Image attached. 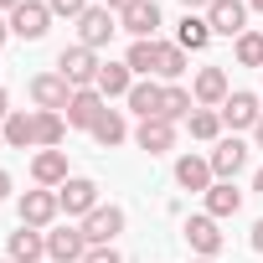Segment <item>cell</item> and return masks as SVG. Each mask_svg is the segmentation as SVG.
<instances>
[{
  "label": "cell",
  "mask_w": 263,
  "mask_h": 263,
  "mask_svg": "<svg viewBox=\"0 0 263 263\" xmlns=\"http://www.w3.org/2000/svg\"><path fill=\"white\" fill-rule=\"evenodd\" d=\"M248 11H258V16H263V0H248Z\"/></svg>",
  "instance_id": "cell-42"
},
{
  "label": "cell",
  "mask_w": 263,
  "mask_h": 263,
  "mask_svg": "<svg viewBox=\"0 0 263 263\" xmlns=\"http://www.w3.org/2000/svg\"><path fill=\"white\" fill-rule=\"evenodd\" d=\"M237 62L242 67H263V31H242L237 36Z\"/></svg>",
  "instance_id": "cell-31"
},
{
  "label": "cell",
  "mask_w": 263,
  "mask_h": 263,
  "mask_svg": "<svg viewBox=\"0 0 263 263\" xmlns=\"http://www.w3.org/2000/svg\"><path fill=\"white\" fill-rule=\"evenodd\" d=\"M11 263H42L47 258V232H36V227H21V232H11Z\"/></svg>",
  "instance_id": "cell-19"
},
{
  "label": "cell",
  "mask_w": 263,
  "mask_h": 263,
  "mask_svg": "<svg viewBox=\"0 0 263 263\" xmlns=\"http://www.w3.org/2000/svg\"><path fill=\"white\" fill-rule=\"evenodd\" d=\"M253 140H258V150H263V119H258V124H253Z\"/></svg>",
  "instance_id": "cell-39"
},
{
  "label": "cell",
  "mask_w": 263,
  "mask_h": 263,
  "mask_svg": "<svg viewBox=\"0 0 263 263\" xmlns=\"http://www.w3.org/2000/svg\"><path fill=\"white\" fill-rule=\"evenodd\" d=\"M212 181H217V176H212V160H201V155H181V160H176V186H181V191H201V196H206Z\"/></svg>",
  "instance_id": "cell-17"
},
{
  "label": "cell",
  "mask_w": 263,
  "mask_h": 263,
  "mask_svg": "<svg viewBox=\"0 0 263 263\" xmlns=\"http://www.w3.org/2000/svg\"><path fill=\"white\" fill-rule=\"evenodd\" d=\"M253 253H263V217L253 222Z\"/></svg>",
  "instance_id": "cell-35"
},
{
  "label": "cell",
  "mask_w": 263,
  "mask_h": 263,
  "mask_svg": "<svg viewBox=\"0 0 263 263\" xmlns=\"http://www.w3.org/2000/svg\"><path fill=\"white\" fill-rule=\"evenodd\" d=\"M196 263H217V258H196Z\"/></svg>",
  "instance_id": "cell-44"
},
{
  "label": "cell",
  "mask_w": 263,
  "mask_h": 263,
  "mask_svg": "<svg viewBox=\"0 0 263 263\" xmlns=\"http://www.w3.org/2000/svg\"><path fill=\"white\" fill-rule=\"evenodd\" d=\"M217 114H222V124H227V129H253V124L263 119V108H258V93H248V88L227 93V103H222Z\"/></svg>",
  "instance_id": "cell-9"
},
{
  "label": "cell",
  "mask_w": 263,
  "mask_h": 263,
  "mask_svg": "<svg viewBox=\"0 0 263 263\" xmlns=\"http://www.w3.org/2000/svg\"><path fill=\"white\" fill-rule=\"evenodd\" d=\"M237 206H242V191L232 186V181H212V191H206V217H237Z\"/></svg>",
  "instance_id": "cell-24"
},
{
  "label": "cell",
  "mask_w": 263,
  "mask_h": 263,
  "mask_svg": "<svg viewBox=\"0 0 263 263\" xmlns=\"http://www.w3.org/2000/svg\"><path fill=\"white\" fill-rule=\"evenodd\" d=\"M227 72L222 67H201L196 72V83H191V98H196V108H222L227 103Z\"/></svg>",
  "instance_id": "cell-12"
},
{
  "label": "cell",
  "mask_w": 263,
  "mask_h": 263,
  "mask_svg": "<svg viewBox=\"0 0 263 263\" xmlns=\"http://www.w3.org/2000/svg\"><path fill=\"white\" fill-rule=\"evenodd\" d=\"M6 119H11V98H6V88H0V129H6Z\"/></svg>",
  "instance_id": "cell-36"
},
{
  "label": "cell",
  "mask_w": 263,
  "mask_h": 263,
  "mask_svg": "<svg viewBox=\"0 0 263 263\" xmlns=\"http://www.w3.org/2000/svg\"><path fill=\"white\" fill-rule=\"evenodd\" d=\"M57 201H62L67 217H88L93 206H103V201H98V181H88V176H67V181L57 186Z\"/></svg>",
  "instance_id": "cell-5"
},
{
  "label": "cell",
  "mask_w": 263,
  "mask_h": 263,
  "mask_svg": "<svg viewBox=\"0 0 263 263\" xmlns=\"http://www.w3.org/2000/svg\"><path fill=\"white\" fill-rule=\"evenodd\" d=\"M47 11H52V16H67V21H78V16L88 11V0H47Z\"/></svg>",
  "instance_id": "cell-32"
},
{
  "label": "cell",
  "mask_w": 263,
  "mask_h": 263,
  "mask_svg": "<svg viewBox=\"0 0 263 263\" xmlns=\"http://www.w3.org/2000/svg\"><path fill=\"white\" fill-rule=\"evenodd\" d=\"M88 135H93L103 150H114V145H124V140H129V124H124V114H119V108H103V119L88 129Z\"/></svg>",
  "instance_id": "cell-25"
},
{
  "label": "cell",
  "mask_w": 263,
  "mask_h": 263,
  "mask_svg": "<svg viewBox=\"0 0 263 263\" xmlns=\"http://www.w3.org/2000/svg\"><path fill=\"white\" fill-rule=\"evenodd\" d=\"M186 129H191V140H217L222 135V114L217 108H191Z\"/></svg>",
  "instance_id": "cell-28"
},
{
  "label": "cell",
  "mask_w": 263,
  "mask_h": 263,
  "mask_svg": "<svg viewBox=\"0 0 263 263\" xmlns=\"http://www.w3.org/2000/svg\"><path fill=\"white\" fill-rule=\"evenodd\" d=\"M6 36H11V21H0V47H6Z\"/></svg>",
  "instance_id": "cell-40"
},
{
  "label": "cell",
  "mask_w": 263,
  "mask_h": 263,
  "mask_svg": "<svg viewBox=\"0 0 263 263\" xmlns=\"http://www.w3.org/2000/svg\"><path fill=\"white\" fill-rule=\"evenodd\" d=\"M119 26L135 36V42H155V26H160V6L155 0H140V6H129L124 16H119Z\"/></svg>",
  "instance_id": "cell-16"
},
{
  "label": "cell",
  "mask_w": 263,
  "mask_h": 263,
  "mask_svg": "<svg viewBox=\"0 0 263 263\" xmlns=\"http://www.w3.org/2000/svg\"><path fill=\"white\" fill-rule=\"evenodd\" d=\"M181 6H186V11L196 16V11H206V6H212V0H181Z\"/></svg>",
  "instance_id": "cell-37"
},
{
  "label": "cell",
  "mask_w": 263,
  "mask_h": 263,
  "mask_svg": "<svg viewBox=\"0 0 263 263\" xmlns=\"http://www.w3.org/2000/svg\"><path fill=\"white\" fill-rule=\"evenodd\" d=\"M78 227H83L88 248H114V237L124 232V212H119V206H93Z\"/></svg>",
  "instance_id": "cell-3"
},
{
  "label": "cell",
  "mask_w": 263,
  "mask_h": 263,
  "mask_svg": "<svg viewBox=\"0 0 263 263\" xmlns=\"http://www.w3.org/2000/svg\"><path fill=\"white\" fill-rule=\"evenodd\" d=\"M0 263H11V258H0Z\"/></svg>",
  "instance_id": "cell-45"
},
{
  "label": "cell",
  "mask_w": 263,
  "mask_h": 263,
  "mask_svg": "<svg viewBox=\"0 0 263 263\" xmlns=\"http://www.w3.org/2000/svg\"><path fill=\"white\" fill-rule=\"evenodd\" d=\"M47 258H52V263H83V258H88L83 227H57V232H47Z\"/></svg>",
  "instance_id": "cell-10"
},
{
  "label": "cell",
  "mask_w": 263,
  "mask_h": 263,
  "mask_svg": "<svg viewBox=\"0 0 263 263\" xmlns=\"http://www.w3.org/2000/svg\"><path fill=\"white\" fill-rule=\"evenodd\" d=\"M62 135H67V119H62V114L36 108V145H42V150H57V145H62Z\"/></svg>",
  "instance_id": "cell-26"
},
{
  "label": "cell",
  "mask_w": 263,
  "mask_h": 263,
  "mask_svg": "<svg viewBox=\"0 0 263 263\" xmlns=\"http://www.w3.org/2000/svg\"><path fill=\"white\" fill-rule=\"evenodd\" d=\"M57 212H62V201H57V191H47V186H36V191H26L21 196V227H52L57 222Z\"/></svg>",
  "instance_id": "cell-6"
},
{
  "label": "cell",
  "mask_w": 263,
  "mask_h": 263,
  "mask_svg": "<svg viewBox=\"0 0 263 263\" xmlns=\"http://www.w3.org/2000/svg\"><path fill=\"white\" fill-rule=\"evenodd\" d=\"M83 263H124V258H119L114 248H88V258H83Z\"/></svg>",
  "instance_id": "cell-33"
},
{
  "label": "cell",
  "mask_w": 263,
  "mask_h": 263,
  "mask_svg": "<svg viewBox=\"0 0 263 263\" xmlns=\"http://www.w3.org/2000/svg\"><path fill=\"white\" fill-rule=\"evenodd\" d=\"M206 160H212V176H217V181H237V171L248 165V145H242L237 135H232V140H217V150H212Z\"/></svg>",
  "instance_id": "cell-13"
},
{
  "label": "cell",
  "mask_w": 263,
  "mask_h": 263,
  "mask_svg": "<svg viewBox=\"0 0 263 263\" xmlns=\"http://www.w3.org/2000/svg\"><path fill=\"white\" fill-rule=\"evenodd\" d=\"M57 72H62L72 88H93V83H98V72H103V62H98V52H93V47H62Z\"/></svg>",
  "instance_id": "cell-1"
},
{
  "label": "cell",
  "mask_w": 263,
  "mask_h": 263,
  "mask_svg": "<svg viewBox=\"0 0 263 263\" xmlns=\"http://www.w3.org/2000/svg\"><path fill=\"white\" fill-rule=\"evenodd\" d=\"M31 181L47 186V191H57V186L67 181V155H62V150H42V155L31 160Z\"/></svg>",
  "instance_id": "cell-18"
},
{
  "label": "cell",
  "mask_w": 263,
  "mask_h": 263,
  "mask_svg": "<svg viewBox=\"0 0 263 263\" xmlns=\"http://www.w3.org/2000/svg\"><path fill=\"white\" fill-rule=\"evenodd\" d=\"M191 108H196V98L186 93V88H165V108H160V119H171V124H181V119H191Z\"/></svg>",
  "instance_id": "cell-29"
},
{
  "label": "cell",
  "mask_w": 263,
  "mask_h": 263,
  "mask_svg": "<svg viewBox=\"0 0 263 263\" xmlns=\"http://www.w3.org/2000/svg\"><path fill=\"white\" fill-rule=\"evenodd\" d=\"M135 145H140L145 155H165V150H176V124H171V119H140Z\"/></svg>",
  "instance_id": "cell-15"
},
{
  "label": "cell",
  "mask_w": 263,
  "mask_h": 263,
  "mask_svg": "<svg viewBox=\"0 0 263 263\" xmlns=\"http://www.w3.org/2000/svg\"><path fill=\"white\" fill-rule=\"evenodd\" d=\"M155 47L160 42H135V47H129V72H135V78H155Z\"/></svg>",
  "instance_id": "cell-30"
},
{
  "label": "cell",
  "mask_w": 263,
  "mask_h": 263,
  "mask_svg": "<svg viewBox=\"0 0 263 263\" xmlns=\"http://www.w3.org/2000/svg\"><path fill=\"white\" fill-rule=\"evenodd\" d=\"M206 21H212V36H242L248 6H242V0H212V6H206Z\"/></svg>",
  "instance_id": "cell-11"
},
{
  "label": "cell",
  "mask_w": 263,
  "mask_h": 263,
  "mask_svg": "<svg viewBox=\"0 0 263 263\" xmlns=\"http://www.w3.org/2000/svg\"><path fill=\"white\" fill-rule=\"evenodd\" d=\"M181 72H186V52H181L176 42H160V47H155V78H171V83H176Z\"/></svg>",
  "instance_id": "cell-27"
},
{
  "label": "cell",
  "mask_w": 263,
  "mask_h": 263,
  "mask_svg": "<svg viewBox=\"0 0 263 263\" xmlns=\"http://www.w3.org/2000/svg\"><path fill=\"white\" fill-rule=\"evenodd\" d=\"M103 6H108V11H114V16H124V11H129V6H140V0H103Z\"/></svg>",
  "instance_id": "cell-34"
},
{
  "label": "cell",
  "mask_w": 263,
  "mask_h": 263,
  "mask_svg": "<svg viewBox=\"0 0 263 263\" xmlns=\"http://www.w3.org/2000/svg\"><path fill=\"white\" fill-rule=\"evenodd\" d=\"M72 93H78V88H72L62 72H36V78H31V103L47 108V114H67Z\"/></svg>",
  "instance_id": "cell-2"
},
{
  "label": "cell",
  "mask_w": 263,
  "mask_h": 263,
  "mask_svg": "<svg viewBox=\"0 0 263 263\" xmlns=\"http://www.w3.org/2000/svg\"><path fill=\"white\" fill-rule=\"evenodd\" d=\"M114 31H119V26H114V11H108V6H88V11L78 16V47H93V52H98Z\"/></svg>",
  "instance_id": "cell-7"
},
{
  "label": "cell",
  "mask_w": 263,
  "mask_h": 263,
  "mask_svg": "<svg viewBox=\"0 0 263 263\" xmlns=\"http://www.w3.org/2000/svg\"><path fill=\"white\" fill-rule=\"evenodd\" d=\"M129 108H135L140 119H160V108H165V88L150 83V78H140L135 88H129Z\"/></svg>",
  "instance_id": "cell-20"
},
{
  "label": "cell",
  "mask_w": 263,
  "mask_h": 263,
  "mask_svg": "<svg viewBox=\"0 0 263 263\" xmlns=\"http://www.w3.org/2000/svg\"><path fill=\"white\" fill-rule=\"evenodd\" d=\"M47 26H52L47 0H21V6L11 11V36H21V42H42Z\"/></svg>",
  "instance_id": "cell-4"
},
{
  "label": "cell",
  "mask_w": 263,
  "mask_h": 263,
  "mask_svg": "<svg viewBox=\"0 0 263 263\" xmlns=\"http://www.w3.org/2000/svg\"><path fill=\"white\" fill-rule=\"evenodd\" d=\"M6 145L11 150H31L36 145V114H26V108H11V119H6Z\"/></svg>",
  "instance_id": "cell-22"
},
{
  "label": "cell",
  "mask_w": 263,
  "mask_h": 263,
  "mask_svg": "<svg viewBox=\"0 0 263 263\" xmlns=\"http://www.w3.org/2000/svg\"><path fill=\"white\" fill-rule=\"evenodd\" d=\"M253 191H263V171H258V176H253Z\"/></svg>",
  "instance_id": "cell-43"
},
{
  "label": "cell",
  "mask_w": 263,
  "mask_h": 263,
  "mask_svg": "<svg viewBox=\"0 0 263 263\" xmlns=\"http://www.w3.org/2000/svg\"><path fill=\"white\" fill-rule=\"evenodd\" d=\"M16 6H21V0H0V11H16Z\"/></svg>",
  "instance_id": "cell-41"
},
{
  "label": "cell",
  "mask_w": 263,
  "mask_h": 263,
  "mask_svg": "<svg viewBox=\"0 0 263 263\" xmlns=\"http://www.w3.org/2000/svg\"><path fill=\"white\" fill-rule=\"evenodd\" d=\"M206 42H212V21L186 11V21L176 26V47H181V52H206Z\"/></svg>",
  "instance_id": "cell-23"
},
{
  "label": "cell",
  "mask_w": 263,
  "mask_h": 263,
  "mask_svg": "<svg viewBox=\"0 0 263 263\" xmlns=\"http://www.w3.org/2000/svg\"><path fill=\"white\" fill-rule=\"evenodd\" d=\"M186 242H191L196 258H217V253H222V227H217V217H206V212L191 217V222H186Z\"/></svg>",
  "instance_id": "cell-14"
},
{
  "label": "cell",
  "mask_w": 263,
  "mask_h": 263,
  "mask_svg": "<svg viewBox=\"0 0 263 263\" xmlns=\"http://www.w3.org/2000/svg\"><path fill=\"white\" fill-rule=\"evenodd\" d=\"M135 83H140V78L129 72V62H103V72H98L93 88H98L103 98H129V88H135Z\"/></svg>",
  "instance_id": "cell-21"
},
{
  "label": "cell",
  "mask_w": 263,
  "mask_h": 263,
  "mask_svg": "<svg viewBox=\"0 0 263 263\" xmlns=\"http://www.w3.org/2000/svg\"><path fill=\"white\" fill-rule=\"evenodd\" d=\"M11 196V171H0V201Z\"/></svg>",
  "instance_id": "cell-38"
},
{
  "label": "cell",
  "mask_w": 263,
  "mask_h": 263,
  "mask_svg": "<svg viewBox=\"0 0 263 263\" xmlns=\"http://www.w3.org/2000/svg\"><path fill=\"white\" fill-rule=\"evenodd\" d=\"M103 108H108V98H103L98 88H78L62 119H67V129H93V124L103 119Z\"/></svg>",
  "instance_id": "cell-8"
}]
</instances>
